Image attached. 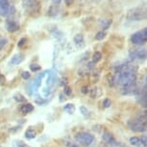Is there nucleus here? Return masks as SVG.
I'll return each instance as SVG.
<instances>
[{
	"mask_svg": "<svg viewBox=\"0 0 147 147\" xmlns=\"http://www.w3.org/2000/svg\"><path fill=\"white\" fill-rule=\"evenodd\" d=\"M22 6L29 15L33 16H38L40 13L41 4L40 0H22Z\"/></svg>",
	"mask_w": 147,
	"mask_h": 147,
	"instance_id": "f257e3e1",
	"label": "nucleus"
},
{
	"mask_svg": "<svg viewBox=\"0 0 147 147\" xmlns=\"http://www.w3.org/2000/svg\"><path fill=\"white\" fill-rule=\"evenodd\" d=\"M128 126L130 129L138 133H143L146 131V113L143 116H140L137 119L128 121Z\"/></svg>",
	"mask_w": 147,
	"mask_h": 147,
	"instance_id": "f03ea898",
	"label": "nucleus"
},
{
	"mask_svg": "<svg viewBox=\"0 0 147 147\" xmlns=\"http://www.w3.org/2000/svg\"><path fill=\"white\" fill-rule=\"evenodd\" d=\"M16 0H0V16H9L15 13Z\"/></svg>",
	"mask_w": 147,
	"mask_h": 147,
	"instance_id": "7ed1b4c3",
	"label": "nucleus"
},
{
	"mask_svg": "<svg viewBox=\"0 0 147 147\" xmlns=\"http://www.w3.org/2000/svg\"><path fill=\"white\" fill-rule=\"evenodd\" d=\"M75 140L81 145L90 146L94 142V140H95V138H94V136L88 132H80L75 136Z\"/></svg>",
	"mask_w": 147,
	"mask_h": 147,
	"instance_id": "20e7f679",
	"label": "nucleus"
},
{
	"mask_svg": "<svg viewBox=\"0 0 147 147\" xmlns=\"http://www.w3.org/2000/svg\"><path fill=\"white\" fill-rule=\"evenodd\" d=\"M147 40V29L143 28L140 31H138L134 33L131 36V41L134 44H137V45H142L146 42Z\"/></svg>",
	"mask_w": 147,
	"mask_h": 147,
	"instance_id": "39448f33",
	"label": "nucleus"
},
{
	"mask_svg": "<svg viewBox=\"0 0 147 147\" xmlns=\"http://www.w3.org/2000/svg\"><path fill=\"white\" fill-rule=\"evenodd\" d=\"M130 20L133 21H140L146 18V13L145 10H142L141 8H135L129 11L128 16H127Z\"/></svg>",
	"mask_w": 147,
	"mask_h": 147,
	"instance_id": "423d86ee",
	"label": "nucleus"
},
{
	"mask_svg": "<svg viewBox=\"0 0 147 147\" xmlns=\"http://www.w3.org/2000/svg\"><path fill=\"white\" fill-rule=\"evenodd\" d=\"M130 143H131V145L135 147H146L147 146L146 136H143L141 138L133 137L130 138Z\"/></svg>",
	"mask_w": 147,
	"mask_h": 147,
	"instance_id": "0eeeda50",
	"label": "nucleus"
},
{
	"mask_svg": "<svg viewBox=\"0 0 147 147\" xmlns=\"http://www.w3.org/2000/svg\"><path fill=\"white\" fill-rule=\"evenodd\" d=\"M5 26H6L7 30L11 33L16 32L18 30H19V23L15 19H8L6 20V23H5Z\"/></svg>",
	"mask_w": 147,
	"mask_h": 147,
	"instance_id": "6e6552de",
	"label": "nucleus"
},
{
	"mask_svg": "<svg viewBox=\"0 0 147 147\" xmlns=\"http://www.w3.org/2000/svg\"><path fill=\"white\" fill-rule=\"evenodd\" d=\"M130 56H131L133 60L134 59L144 60L146 58V51L145 49H143V50H135L133 53L130 54Z\"/></svg>",
	"mask_w": 147,
	"mask_h": 147,
	"instance_id": "1a4fd4ad",
	"label": "nucleus"
},
{
	"mask_svg": "<svg viewBox=\"0 0 147 147\" xmlns=\"http://www.w3.org/2000/svg\"><path fill=\"white\" fill-rule=\"evenodd\" d=\"M103 140L104 141H106L107 143H109V144H112V145H118L117 143H116V140H115V138H113V136L111 134V133L109 132H105L104 134H103Z\"/></svg>",
	"mask_w": 147,
	"mask_h": 147,
	"instance_id": "9d476101",
	"label": "nucleus"
},
{
	"mask_svg": "<svg viewBox=\"0 0 147 147\" xmlns=\"http://www.w3.org/2000/svg\"><path fill=\"white\" fill-rule=\"evenodd\" d=\"M24 60V55L21 54V53H18L16 55H13L12 57V59H11L10 63H12V65H19V63H21L23 62Z\"/></svg>",
	"mask_w": 147,
	"mask_h": 147,
	"instance_id": "9b49d317",
	"label": "nucleus"
},
{
	"mask_svg": "<svg viewBox=\"0 0 147 147\" xmlns=\"http://www.w3.org/2000/svg\"><path fill=\"white\" fill-rule=\"evenodd\" d=\"M74 42L78 47H83L84 46L85 40H84V36L82 34H77L75 37H74Z\"/></svg>",
	"mask_w": 147,
	"mask_h": 147,
	"instance_id": "f8f14e48",
	"label": "nucleus"
},
{
	"mask_svg": "<svg viewBox=\"0 0 147 147\" xmlns=\"http://www.w3.org/2000/svg\"><path fill=\"white\" fill-rule=\"evenodd\" d=\"M20 111L22 113H24V115H26V113H29L34 111V107H33V105L31 104H25V105H22V107L20 108Z\"/></svg>",
	"mask_w": 147,
	"mask_h": 147,
	"instance_id": "ddd939ff",
	"label": "nucleus"
},
{
	"mask_svg": "<svg viewBox=\"0 0 147 147\" xmlns=\"http://www.w3.org/2000/svg\"><path fill=\"white\" fill-rule=\"evenodd\" d=\"M63 111L65 113H69V115H72L74 112H75V106L73 104H66L65 107H63Z\"/></svg>",
	"mask_w": 147,
	"mask_h": 147,
	"instance_id": "4468645a",
	"label": "nucleus"
},
{
	"mask_svg": "<svg viewBox=\"0 0 147 147\" xmlns=\"http://www.w3.org/2000/svg\"><path fill=\"white\" fill-rule=\"evenodd\" d=\"M112 24V19H103V20L100 21V26L102 29L107 30Z\"/></svg>",
	"mask_w": 147,
	"mask_h": 147,
	"instance_id": "2eb2a0df",
	"label": "nucleus"
},
{
	"mask_svg": "<svg viewBox=\"0 0 147 147\" xmlns=\"http://www.w3.org/2000/svg\"><path fill=\"white\" fill-rule=\"evenodd\" d=\"M36 136H37V132L35 131L34 129H28L25 132V137L29 140H32V138H35Z\"/></svg>",
	"mask_w": 147,
	"mask_h": 147,
	"instance_id": "dca6fc26",
	"label": "nucleus"
},
{
	"mask_svg": "<svg viewBox=\"0 0 147 147\" xmlns=\"http://www.w3.org/2000/svg\"><path fill=\"white\" fill-rule=\"evenodd\" d=\"M55 81H56V77H55V74L53 73V72H51V73L49 74L48 80H47V85H48L49 87H51V86L55 83Z\"/></svg>",
	"mask_w": 147,
	"mask_h": 147,
	"instance_id": "f3484780",
	"label": "nucleus"
},
{
	"mask_svg": "<svg viewBox=\"0 0 147 147\" xmlns=\"http://www.w3.org/2000/svg\"><path fill=\"white\" fill-rule=\"evenodd\" d=\"M102 59V54L100 52H95L92 56V63H98Z\"/></svg>",
	"mask_w": 147,
	"mask_h": 147,
	"instance_id": "a211bd4d",
	"label": "nucleus"
},
{
	"mask_svg": "<svg viewBox=\"0 0 147 147\" xmlns=\"http://www.w3.org/2000/svg\"><path fill=\"white\" fill-rule=\"evenodd\" d=\"M105 37H106V32H105V31H100V32H98L95 35V40H102L103 38H105Z\"/></svg>",
	"mask_w": 147,
	"mask_h": 147,
	"instance_id": "6ab92c4d",
	"label": "nucleus"
},
{
	"mask_svg": "<svg viewBox=\"0 0 147 147\" xmlns=\"http://www.w3.org/2000/svg\"><path fill=\"white\" fill-rule=\"evenodd\" d=\"M99 90V88H94L93 90H91L90 91V96L92 97V98H97L100 94L99 93H97V91Z\"/></svg>",
	"mask_w": 147,
	"mask_h": 147,
	"instance_id": "aec40b11",
	"label": "nucleus"
},
{
	"mask_svg": "<svg viewBox=\"0 0 147 147\" xmlns=\"http://www.w3.org/2000/svg\"><path fill=\"white\" fill-rule=\"evenodd\" d=\"M40 65H37V63H32L31 65H30V69H31L32 71H34V72H37L38 70H40Z\"/></svg>",
	"mask_w": 147,
	"mask_h": 147,
	"instance_id": "412c9836",
	"label": "nucleus"
},
{
	"mask_svg": "<svg viewBox=\"0 0 147 147\" xmlns=\"http://www.w3.org/2000/svg\"><path fill=\"white\" fill-rule=\"evenodd\" d=\"M7 43H8L7 38H0V50H2L7 45Z\"/></svg>",
	"mask_w": 147,
	"mask_h": 147,
	"instance_id": "4be33fe9",
	"label": "nucleus"
},
{
	"mask_svg": "<svg viewBox=\"0 0 147 147\" xmlns=\"http://www.w3.org/2000/svg\"><path fill=\"white\" fill-rule=\"evenodd\" d=\"M13 98H15V100L16 101H18V102H23V101H25V98H24L23 96L21 95V94H16L15 96H13Z\"/></svg>",
	"mask_w": 147,
	"mask_h": 147,
	"instance_id": "5701e85b",
	"label": "nucleus"
},
{
	"mask_svg": "<svg viewBox=\"0 0 147 147\" xmlns=\"http://www.w3.org/2000/svg\"><path fill=\"white\" fill-rule=\"evenodd\" d=\"M26 42H27V40H26V38H22L21 40L18 41V46L19 47V48H21V47H23L24 45H25Z\"/></svg>",
	"mask_w": 147,
	"mask_h": 147,
	"instance_id": "b1692460",
	"label": "nucleus"
},
{
	"mask_svg": "<svg viewBox=\"0 0 147 147\" xmlns=\"http://www.w3.org/2000/svg\"><path fill=\"white\" fill-rule=\"evenodd\" d=\"M103 105L105 108H109L111 105H112V101H111V99L109 98H106L105 100L103 101Z\"/></svg>",
	"mask_w": 147,
	"mask_h": 147,
	"instance_id": "393cba45",
	"label": "nucleus"
},
{
	"mask_svg": "<svg viewBox=\"0 0 147 147\" xmlns=\"http://www.w3.org/2000/svg\"><path fill=\"white\" fill-rule=\"evenodd\" d=\"M21 76H22V78H23L24 80H27V79H29L30 78V72L28 71H23L22 72V74H21Z\"/></svg>",
	"mask_w": 147,
	"mask_h": 147,
	"instance_id": "a878e982",
	"label": "nucleus"
},
{
	"mask_svg": "<svg viewBox=\"0 0 147 147\" xmlns=\"http://www.w3.org/2000/svg\"><path fill=\"white\" fill-rule=\"evenodd\" d=\"M80 111H81L82 113L84 115H88V110L86 107H84V106H82L81 108H80Z\"/></svg>",
	"mask_w": 147,
	"mask_h": 147,
	"instance_id": "bb28decb",
	"label": "nucleus"
},
{
	"mask_svg": "<svg viewBox=\"0 0 147 147\" xmlns=\"http://www.w3.org/2000/svg\"><path fill=\"white\" fill-rule=\"evenodd\" d=\"M65 93L66 94V95H70V94H71V90H70V88L65 87Z\"/></svg>",
	"mask_w": 147,
	"mask_h": 147,
	"instance_id": "cd10ccee",
	"label": "nucleus"
},
{
	"mask_svg": "<svg viewBox=\"0 0 147 147\" xmlns=\"http://www.w3.org/2000/svg\"><path fill=\"white\" fill-rule=\"evenodd\" d=\"M73 2H74V0H65V3L67 5V6H70Z\"/></svg>",
	"mask_w": 147,
	"mask_h": 147,
	"instance_id": "c85d7f7f",
	"label": "nucleus"
},
{
	"mask_svg": "<svg viewBox=\"0 0 147 147\" xmlns=\"http://www.w3.org/2000/svg\"><path fill=\"white\" fill-rule=\"evenodd\" d=\"M88 87H87V86H85V87H83L82 88V92L83 93H88Z\"/></svg>",
	"mask_w": 147,
	"mask_h": 147,
	"instance_id": "c756f323",
	"label": "nucleus"
},
{
	"mask_svg": "<svg viewBox=\"0 0 147 147\" xmlns=\"http://www.w3.org/2000/svg\"><path fill=\"white\" fill-rule=\"evenodd\" d=\"M3 83H5V77L0 74V84H3Z\"/></svg>",
	"mask_w": 147,
	"mask_h": 147,
	"instance_id": "7c9ffc66",
	"label": "nucleus"
},
{
	"mask_svg": "<svg viewBox=\"0 0 147 147\" xmlns=\"http://www.w3.org/2000/svg\"><path fill=\"white\" fill-rule=\"evenodd\" d=\"M53 3H55V4H60V2H61V0H51Z\"/></svg>",
	"mask_w": 147,
	"mask_h": 147,
	"instance_id": "2f4dec72",
	"label": "nucleus"
},
{
	"mask_svg": "<svg viewBox=\"0 0 147 147\" xmlns=\"http://www.w3.org/2000/svg\"><path fill=\"white\" fill-rule=\"evenodd\" d=\"M125 147H127V146H125Z\"/></svg>",
	"mask_w": 147,
	"mask_h": 147,
	"instance_id": "473e14b6",
	"label": "nucleus"
}]
</instances>
